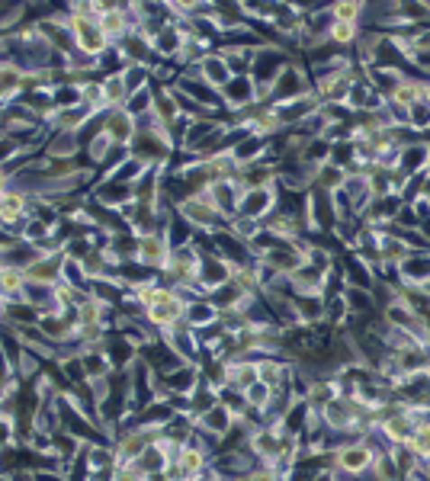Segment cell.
<instances>
[{"mask_svg": "<svg viewBox=\"0 0 430 481\" xmlns=\"http://www.w3.org/2000/svg\"><path fill=\"white\" fill-rule=\"evenodd\" d=\"M292 61V51L283 49V45H273V42H261L254 49V59H251V77H254L257 90H261V100H270V87L273 80L279 77L286 65Z\"/></svg>", "mask_w": 430, "mask_h": 481, "instance_id": "obj_1", "label": "cell"}, {"mask_svg": "<svg viewBox=\"0 0 430 481\" xmlns=\"http://www.w3.org/2000/svg\"><path fill=\"white\" fill-rule=\"evenodd\" d=\"M177 219L183 222L187 228L193 231H203V234H219L228 228V222L222 219V212L215 209V203L209 199V193H197V196H187L183 203L174 205Z\"/></svg>", "mask_w": 430, "mask_h": 481, "instance_id": "obj_2", "label": "cell"}, {"mask_svg": "<svg viewBox=\"0 0 430 481\" xmlns=\"http://www.w3.org/2000/svg\"><path fill=\"white\" fill-rule=\"evenodd\" d=\"M199 260H203V250L199 244L187 240V244H177L168 257V267H164V277L170 279V289H197V270Z\"/></svg>", "mask_w": 430, "mask_h": 481, "instance_id": "obj_3", "label": "cell"}, {"mask_svg": "<svg viewBox=\"0 0 430 481\" xmlns=\"http://www.w3.org/2000/svg\"><path fill=\"white\" fill-rule=\"evenodd\" d=\"M372 459H376V449L360 437V440H351V443L334 446L328 452V468H337V472H347L353 478H360V475H366L372 468Z\"/></svg>", "mask_w": 430, "mask_h": 481, "instance_id": "obj_4", "label": "cell"}, {"mask_svg": "<svg viewBox=\"0 0 430 481\" xmlns=\"http://www.w3.org/2000/svg\"><path fill=\"white\" fill-rule=\"evenodd\" d=\"M183 314H187V299L177 289H170V286H160L158 299L145 308V321L158 334L174 328L177 321H183Z\"/></svg>", "mask_w": 430, "mask_h": 481, "instance_id": "obj_5", "label": "cell"}, {"mask_svg": "<svg viewBox=\"0 0 430 481\" xmlns=\"http://www.w3.org/2000/svg\"><path fill=\"white\" fill-rule=\"evenodd\" d=\"M308 94H312V74H308L306 65H299V61L292 59L289 65L279 71V77L273 80L270 103L273 106H279V103L299 100V96H308Z\"/></svg>", "mask_w": 430, "mask_h": 481, "instance_id": "obj_6", "label": "cell"}, {"mask_svg": "<svg viewBox=\"0 0 430 481\" xmlns=\"http://www.w3.org/2000/svg\"><path fill=\"white\" fill-rule=\"evenodd\" d=\"M277 205H279V186H254V190L241 193L238 215H234V219H244V222L261 225L267 215L277 212Z\"/></svg>", "mask_w": 430, "mask_h": 481, "instance_id": "obj_7", "label": "cell"}, {"mask_svg": "<svg viewBox=\"0 0 430 481\" xmlns=\"http://www.w3.org/2000/svg\"><path fill=\"white\" fill-rule=\"evenodd\" d=\"M170 250H174V244H170L168 234H142L139 238V254H135V263L139 267H145V270H154V273H164V267H168V257Z\"/></svg>", "mask_w": 430, "mask_h": 481, "instance_id": "obj_8", "label": "cell"}, {"mask_svg": "<svg viewBox=\"0 0 430 481\" xmlns=\"http://www.w3.org/2000/svg\"><path fill=\"white\" fill-rule=\"evenodd\" d=\"M232 270H234V267L222 254H203V260H199V270H197V289L203 292V295L222 289V286L232 279Z\"/></svg>", "mask_w": 430, "mask_h": 481, "instance_id": "obj_9", "label": "cell"}, {"mask_svg": "<svg viewBox=\"0 0 430 481\" xmlns=\"http://www.w3.org/2000/svg\"><path fill=\"white\" fill-rule=\"evenodd\" d=\"M219 96H222V106H225L228 113H238V110H244V106H251L254 100H261V90H257L251 74H241V77L228 80L225 87L219 90Z\"/></svg>", "mask_w": 430, "mask_h": 481, "instance_id": "obj_10", "label": "cell"}, {"mask_svg": "<svg viewBox=\"0 0 430 481\" xmlns=\"http://www.w3.org/2000/svg\"><path fill=\"white\" fill-rule=\"evenodd\" d=\"M135 129H139V123H135L125 110H106L100 119V132L116 148H129V141L135 139Z\"/></svg>", "mask_w": 430, "mask_h": 481, "instance_id": "obj_11", "label": "cell"}, {"mask_svg": "<svg viewBox=\"0 0 430 481\" xmlns=\"http://www.w3.org/2000/svg\"><path fill=\"white\" fill-rule=\"evenodd\" d=\"M193 427H197L199 437L222 440V437H225V433L234 427V417L228 414L225 404H212L209 411H203L199 417H193Z\"/></svg>", "mask_w": 430, "mask_h": 481, "instance_id": "obj_12", "label": "cell"}, {"mask_svg": "<svg viewBox=\"0 0 430 481\" xmlns=\"http://www.w3.org/2000/svg\"><path fill=\"white\" fill-rule=\"evenodd\" d=\"M206 193H209V199L215 203V209L222 212V219L232 225L234 215H238V203H241V193H244V186H241L238 180H219V183H212Z\"/></svg>", "mask_w": 430, "mask_h": 481, "instance_id": "obj_13", "label": "cell"}, {"mask_svg": "<svg viewBox=\"0 0 430 481\" xmlns=\"http://www.w3.org/2000/svg\"><path fill=\"white\" fill-rule=\"evenodd\" d=\"M427 158H430V141H408V145L398 148V158H395V170H401V174L408 177H424V170H427Z\"/></svg>", "mask_w": 430, "mask_h": 481, "instance_id": "obj_14", "label": "cell"}, {"mask_svg": "<svg viewBox=\"0 0 430 481\" xmlns=\"http://www.w3.org/2000/svg\"><path fill=\"white\" fill-rule=\"evenodd\" d=\"M148 446L151 443H148L145 427H132V431H123L116 437V443H113V456H116V462H135Z\"/></svg>", "mask_w": 430, "mask_h": 481, "instance_id": "obj_15", "label": "cell"}, {"mask_svg": "<svg viewBox=\"0 0 430 481\" xmlns=\"http://www.w3.org/2000/svg\"><path fill=\"white\" fill-rule=\"evenodd\" d=\"M424 80L427 77H415V74H405V77L398 80V87L392 90V96H389V106H395V110L408 113V106H415L417 100H424Z\"/></svg>", "mask_w": 430, "mask_h": 481, "instance_id": "obj_16", "label": "cell"}, {"mask_svg": "<svg viewBox=\"0 0 430 481\" xmlns=\"http://www.w3.org/2000/svg\"><path fill=\"white\" fill-rule=\"evenodd\" d=\"M197 71H199V80L209 84L212 90H222L228 80H232V71H228V65H225V59L219 55V49L212 51V55H206V59L197 65Z\"/></svg>", "mask_w": 430, "mask_h": 481, "instance_id": "obj_17", "label": "cell"}, {"mask_svg": "<svg viewBox=\"0 0 430 481\" xmlns=\"http://www.w3.org/2000/svg\"><path fill=\"white\" fill-rule=\"evenodd\" d=\"M360 36H363V26L360 23H343V20H334L331 16V26H328V45L337 51H347L351 55L353 45L360 42Z\"/></svg>", "mask_w": 430, "mask_h": 481, "instance_id": "obj_18", "label": "cell"}, {"mask_svg": "<svg viewBox=\"0 0 430 481\" xmlns=\"http://www.w3.org/2000/svg\"><path fill=\"white\" fill-rule=\"evenodd\" d=\"M257 382V359L241 357V359H225V386L244 392L248 386Z\"/></svg>", "mask_w": 430, "mask_h": 481, "instance_id": "obj_19", "label": "cell"}, {"mask_svg": "<svg viewBox=\"0 0 430 481\" xmlns=\"http://www.w3.org/2000/svg\"><path fill=\"white\" fill-rule=\"evenodd\" d=\"M80 148V132H51L45 141V154L51 160H71Z\"/></svg>", "mask_w": 430, "mask_h": 481, "instance_id": "obj_20", "label": "cell"}, {"mask_svg": "<svg viewBox=\"0 0 430 481\" xmlns=\"http://www.w3.org/2000/svg\"><path fill=\"white\" fill-rule=\"evenodd\" d=\"M187 324H190L193 331H206L215 324V318H219V312H215V305L209 302V295H197L193 302H187Z\"/></svg>", "mask_w": 430, "mask_h": 481, "instance_id": "obj_21", "label": "cell"}, {"mask_svg": "<svg viewBox=\"0 0 430 481\" xmlns=\"http://www.w3.org/2000/svg\"><path fill=\"white\" fill-rule=\"evenodd\" d=\"M408 71H401V68H366V84H370L382 100L392 96V90L398 87V80L405 77Z\"/></svg>", "mask_w": 430, "mask_h": 481, "instance_id": "obj_22", "label": "cell"}, {"mask_svg": "<svg viewBox=\"0 0 430 481\" xmlns=\"http://www.w3.org/2000/svg\"><path fill=\"white\" fill-rule=\"evenodd\" d=\"M26 286H30L26 270H20V267H4V273H0V299L23 302L26 299Z\"/></svg>", "mask_w": 430, "mask_h": 481, "instance_id": "obj_23", "label": "cell"}, {"mask_svg": "<svg viewBox=\"0 0 430 481\" xmlns=\"http://www.w3.org/2000/svg\"><path fill=\"white\" fill-rule=\"evenodd\" d=\"M343 180H347V170L334 168L331 160H325V164H321V168H315V174H312V190L337 193L343 186Z\"/></svg>", "mask_w": 430, "mask_h": 481, "instance_id": "obj_24", "label": "cell"}, {"mask_svg": "<svg viewBox=\"0 0 430 481\" xmlns=\"http://www.w3.org/2000/svg\"><path fill=\"white\" fill-rule=\"evenodd\" d=\"M430 277V254H408V260L398 267V283L417 286Z\"/></svg>", "mask_w": 430, "mask_h": 481, "instance_id": "obj_25", "label": "cell"}, {"mask_svg": "<svg viewBox=\"0 0 430 481\" xmlns=\"http://www.w3.org/2000/svg\"><path fill=\"white\" fill-rule=\"evenodd\" d=\"M273 398H277V392H273L270 386H263L261 379H257L254 386H248V388H244V404H248V411H254V414H261V421H263V414L270 411Z\"/></svg>", "mask_w": 430, "mask_h": 481, "instance_id": "obj_26", "label": "cell"}, {"mask_svg": "<svg viewBox=\"0 0 430 481\" xmlns=\"http://www.w3.org/2000/svg\"><path fill=\"white\" fill-rule=\"evenodd\" d=\"M103 80V94H106V106L110 110H123L125 100H129V87H125L123 71H110Z\"/></svg>", "mask_w": 430, "mask_h": 481, "instance_id": "obj_27", "label": "cell"}, {"mask_svg": "<svg viewBox=\"0 0 430 481\" xmlns=\"http://www.w3.org/2000/svg\"><path fill=\"white\" fill-rule=\"evenodd\" d=\"M372 475L380 481H405L401 478V472H398V466H395V456H392V446L389 449H380L376 452V459H372V468H370Z\"/></svg>", "mask_w": 430, "mask_h": 481, "instance_id": "obj_28", "label": "cell"}, {"mask_svg": "<svg viewBox=\"0 0 430 481\" xmlns=\"http://www.w3.org/2000/svg\"><path fill=\"white\" fill-rule=\"evenodd\" d=\"M405 129L415 132V135L430 132V106H427V103L417 100L415 106H408V113H405Z\"/></svg>", "mask_w": 430, "mask_h": 481, "instance_id": "obj_29", "label": "cell"}, {"mask_svg": "<svg viewBox=\"0 0 430 481\" xmlns=\"http://www.w3.org/2000/svg\"><path fill=\"white\" fill-rule=\"evenodd\" d=\"M331 16H334V20L360 23V26H363L366 4H363V0H347V4H331Z\"/></svg>", "mask_w": 430, "mask_h": 481, "instance_id": "obj_30", "label": "cell"}, {"mask_svg": "<svg viewBox=\"0 0 430 481\" xmlns=\"http://www.w3.org/2000/svg\"><path fill=\"white\" fill-rule=\"evenodd\" d=\"M113 141L103 135V132H96L94 135V141L87 145V160L90 164H110V154H113Z\"/></svg>", "mask_w": 430, "mask_h": 481, "instance_id": "obj_31", "label": "cell"}, {"mask_svg": "<svg viewBox=\"0 0 430 481\" xmlns=\"http://www.w3.org/2000/svg\"><path fill=\"white\" fill-rule=\"evenodd\" d=\"M110 481H145V475L135 468V462H116L110 472Z\"/></svg>", "mask_w": 430, "mask_h": 481, "instance_id": "obj_32", "label": "cell"}, {"mask_svg": "<svg viewBox=\"0 0 430 481\" xmlns=\"http://www.w3.org/2000/svg\"><path fill=\"white\" fill-rule=\"evenodd\" d=\"M248 481H283V472L277 466H251L248 468Z\"/></svg>", "mask_w": 430, "mask_h": 481, "instance_id": "obj_33", "label": "cell"}, {"mask_svg": "<svg viewBox=\"0 0 430 481\" xmlns=\"http://www.w3.org/2000/svg\"><path fill=\"white\" fill-rule=\"evenodd\" d=\"M36 481H65V475H59V472H36Z\"/></svg>", "mask_w": 430, "mask_h": 481, "instance_id": "obj_34", "label": "cell"}, {"mask_svg": "<svg viewBox=\"0 0 430 481\" xmlns=\"http://www.w3.org/2000/svg\"><path fill=\"white\" fill-rule=\"evenodd\" d=\"M10 183H14V174H7V170L0 168V193H7Z\"/></svg>", "mask_w": 430, "mask_h": 481, "instance_id": "obj_35", "label": "cell"}, {"mask_svg": "<svg viewBox=\"0 0 430 481\" xmlns=\"http://www.w3.org/2000/svg\"><path fill=\"white\" fill-rule=\"evenodd\" d=\"M417 292H421V295H424V302H427V305H430V277L424 279V283H417Z\"/></svg>", "mask_w": 430, "mask_h": 481, "instance_id": "obj_36", "label": "cell"}, {"mask_svg": "<svg viewBox=\"0 0 430 481\" xmlns=\"http://www.w3.org/2000/svg\"><path fill=\"white\" fill-rule=\"evenodd\" d=\"M7 308H10V302L0 299V321H7Z\"/></svg>", "mask_w": 430, "mask_h": 481, "instance_id": "obj_37", "label": "cell"}, {"mask_svg": "<svg viewBox=\"0 0 430 481\" xmlns=\"http://www.w3.org/2000/svg\"><path fill=\"white\" fill-rule=\"evenodd\" d=\"M424 103H427V106H430V77L424 80Z\"/></svg>", "mask_w": 430, "mask_h": 481, "instance_id": "obj_38", "label": "cell"}, {"mask_svg": "<svg viewBox=\"0 0 430 481\" xmlns=\"http://www.w3.org/2000/svg\"><path fill=\"white\" fill-rule=\"evenodd\" d=\"M424 177H427V180H430V158H427V170H424Z\"/></svg>", "mask_w": 430, "mask_h": 481, "instance_id": "obj_39", "label": "cell"}, {"mask_svg": "<svg viewBox=\"0 0 430 481\" xmlns=\"http://www.w3.org/2000/svg\"><path fill=\"white\" fill-rule=\"evenodd\" d=\"M0 215H4V193H0Z\"/></svg>", "mask_w": 430, "mask_h": 481, "instance_id": "obj_40", "label": "cell"}]
</instances>
